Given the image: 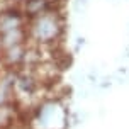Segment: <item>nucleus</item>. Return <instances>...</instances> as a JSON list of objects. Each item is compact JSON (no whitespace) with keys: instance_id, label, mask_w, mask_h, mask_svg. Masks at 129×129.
<instances>
[{"instance_id":"1","label":"nucleus","mask_w":129,"mask_h":129,"mask_svg":"<svg viewBox=\"0 0 129 129\" xmlns=\"http://www.w3.org/2000/svg\"><path fill=\"white\" fill-rule=\"evenodd\" d=\"M66 20L63 10H49L27 20V39L29 43L39 48H54L61 46Z\"/></svg>"}]
</instances>
